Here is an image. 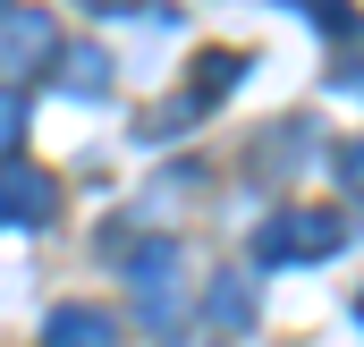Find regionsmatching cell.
I'll return each instance as SVG.
<instances>
[{"mask_svg":"<svg viewBox=\"0 0 364 347\" xmlns=\"http://www.w3.org/2000/svg\"><path fill=\"white\" fill-rule=\"evenodd\" d=\"M93 9H119V0H93Z\"/></svg>","mask_w":364,"mask_h":347,"instance_id":"cell-12","label":"cell"},{"mask_svg":"<svg viewBox=\"0 0 364 347\" xmlns=\"http://www.w3.org/2000/svg\"><path fill=\"white\" fill-rule=\"evenodd\" d=\"M246 314H255V305H246V279L220 271V279H212V322H220V331H246Z\"/></svg>","mask_w":364,"mask_h":347,"instance_id":"cell-7","label":"cell"},{"mask_svg":"<svg viewBox=\"0 0 364 347\" xmlns=\"http://www.w3.org/2000/svg\"><path fill=\"white\" fill-rule=\"evenodd\" d=\"M178 246H170V237H144V246H136V255L119 262V271H127V288H136V314H144V322H178Z\"/></svg>","mask_w":364,"mask_h":347,"instance_id":"cell-3","label":"cell"},{"mask_svg":"<svg viewBox=\"0 0 364 347\" xmlns=\"http://www.w3.org/2000/svg\"><path fill=\"white\" fill-rule=\"evenodd\" d=\"M60 60H68L60 68L68 93H110V51H60Z\"/></svg>","mask_w":364,"mask_h":347,"instance_id":"cell-6","label":"cell"},{"mask_svg":"<svg viewBox=\"0 0 364 347\" xmlns=\"http://www.w3.org/2000/svg\"><path fill=\"white\" fill-rule=\"evenodd\" d=\"M17 127H26V110H17V93H0V161H9V144H17Z\"/></svg>","mask_w":364,"mask_h":347,"instance_id":"cell-9","label":"cell"},{"mask_svg":"<svg viewBox=\"0 0 364 347\" xmlns=\"http://www.w3.org/2000/svg\"><path fill=\"white\" fill-rule=\"evenodd\" d=\"M43 347H119V322H110L102 305H60V314L43 322Z\"/></svg>","mask_w":364,"mask_h":347,"instance_id":"cell-5","label":"cell"},{"mask_svg":"<svg viewBox=\"0 0 364 347\" xmlns=\"http://www.w3.org/2000/svg\"><path fill=\"white\" fill-rule=\"evenodd\" d=\"M170 347H203V339H170Z\"/></svg>","mask_w":364,"mask_h":347,"instance_id":"cell-11","label":"cell"},{"mask_svg":"<svg viewBox=\"0 0 364 347\" xmlns=\"http://www.w3.org/2000/svg\"><path fill=\"white\" fill-rule=\"evenodd\" d=\"M339 246H348L339 212H279L272 229L255 237V262H331Z\"/></svg>","mask_w":364,"mask_h":347,"instance_id":"cell-2","label":"cell"},{"mask_svg":"<svg viewBox=\"0 0 364 347\" xmlns=\"http://www.w3.org/2000/svg\"><path fill=\"white\" fill-rule=\"evenodd\" d=\"M0 9H9V0H0Z\"/></svg>","mask_w":364,"mask_h":347,"instance_id":"cell-13","label":"cell"},{"mask_svg":"<svg viewBox=\"0 0 364 347\" xmlns=\"http://www.w3.org/2000/svg\"><path fill=\"white\" fill-rule=\"evenodd\" d=\"M229 85H237V51H203V77L186 85V102H220Z\"/></svg>","mask_w":364,"mask_h":347,"instance_id":"cell-8","label":"cell"},{"mask_svg":"<svg viewBox=\"0 0 364 347\" xmlns=\"http://www.w3.org/2000/svg\"><path fill=\"white\" fill-rule=\"evenodd\" d=\"M305 9H314V17H322L331 34H348V0H305Z\"/></svg>","mask_w":364,"mask_h":347,"instance_id":"cell-10","label":"cell"},{"mask_svg":"<svg viewBox=\"0 0 364 347\" xmlns=\"http://www.w3.org/2000/svg\"><path fill=\"white\" fill-rule=\"evenodd\" d=\"M60 68V17L43 9H0V93H17L26 77Z\"/></svg>","mask_w":364,"mask_h":347,"instance_id":"cell-1","label":"cell"},{"mask_svg":"<svg viewBox=\"0 0 364 347\" xmlns=\"http://www.w3.org/2000/svg\"><path fill=\"white\" fill-rule=\"evenodd\" d=\"M51 212H60V178L43 170V161H0V220L43 229Z\"/></svg>","mask_w":364,"mask_h":347,"instance_id":"cell-4","label":"cell"}]
</instances>
